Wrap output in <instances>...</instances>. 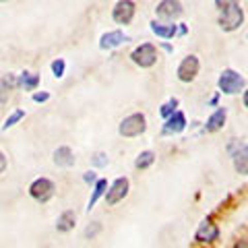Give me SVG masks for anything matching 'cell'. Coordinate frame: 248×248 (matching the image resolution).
I'll return each mask as SVG.
<instances>
[{"label": "cell", "instance_id": "cell-2", "mask_svg": "<svg viewBox=\"0 0 248 248\" xmlns=\"http://www.w3.org/2000/svg\"><path fill=\"white\" fill-rule=\"evenodd\" d=\"M145 130H147V120H145L143 114H130V116H126V118L120 122V126H118V133L122 137H126V139L143 135Z\"/></svg>", "mask_w": 248, "mask_h": 248}, {"label": "cell", "instance_id": "cell-5", "mask_svg": "<svg viewBox=\"0 0 248 248\" xmlns=\"http://www.w3.org/2000/svg\"><path fill=\"white\" fill-rule=\"evenodd\" d=\"M54 182L48 180V178H37V180L29 186V195L33 197L37 203H48V201L54 197Z\"/></svg>", "mask_w": 248, "mask_h": 248}, {"label": "cell", "instance_id": "cell-20", "mask_svg": "<svg viewBox=\"0 0 248 248\" xmlns=\"http://www.w3.org/2000/svg\"><path fill=\"white\" fill-rule=\"evenodd\" d=\"M153 161H155V153H153V151H143V153L137 157L135 166H137L139 170H147L149 166H153Z\"/></svg>", "mask_w": 248, "mask_h": 248}, {"label": "cell", "instance_id": "cell-11", "mask_svg": "<svg viewBox=\"0 0 248 248\" xmlns=\"http://www.w3.org/2000/svg\"><path fill=\"white\" fill-rule=\"evenodd\" d=\"M184 128H186V116L182 112H174L166 118V124H164V128H161V133L164 135H178V133H182Z\"/></svg>", "mask_w": 248, "mask_h": 248}, {"label": "cell", "instance_id": "cell-19", "mask_svg": "<svg viewBox=\"0 0 248 248\" xmlns=\"http://www.w3.org/2000/svg\"><path fill=\"white\" fill-rule=\"evenodd\" d=\"M106 188H108V182H106V180H95V188H93V195H91V199H89V205H87V209H89V211H91L93 207H95L97 199L104 195V192H106Z\"/></svg>", "mask_w": 248, "mask_h": 248}, {"label": "cell", "instance_id": "cell-22", "mask_svg": "<svg viewBox=\"0 0 248 248\" xmlns=\"http://www.w3.org/2000/svg\"><path fill=\"white\" fill-rule=\"evenodd\" d=\"M23 116H25V112H23V110H15L11 116H9V118H6L4 120V124H2V128L6 130V128H11V126H15V124H17L21 118H23Z\"/></svg>", "mask_w": 248, "mask_h": 248}, {"label": "cell", "instance_id": "cell-29", "mask_svg": "<svg viewBox=\"0 0 248 248\" xmlns=\"http://www.w3.org/2000/svg\"><path fill=\"white\" fill-rule=\"evenodd\" d=\"M4 170H6V157H4V153L0 151V174H2Z\"/></svg>", "mask_w": 248, "mask_h": 248}, {"label": "cell", "instance_id": "cell-7", "mask_svg": "<svg viewBox=\"0 0 248 248\" xmlns=\"http://www.w3.org/2000/svg\"><path fill=\"white\" fill-rule=\"evenodd\" d=\"M135 2L133 0H120V2H116L114 11H112V17L114 21L118 23V25H128L130 21L135 17Z\"/></svg>", "mask_w": 248, "mask_h": 248}, {"label": "cell", "instance_id": "cell-14", "mask_svg": "<svg viewBox=\"0 0 248 248\" xmlns=\"http://www.w3.org/2000/svg\"><path fill=\"white\" fill-rule=\"evenodd\" d=\"M226 118H228V112L223 110V108H219V110H215V112L207 118L205 130H209V133H215V130L223 128V124H226Z\"/></svg>", "mask_w": 248, "mask_h": 248}, {"label": "cell", "instance_id": "cell-12", "mask_svg": "<svg viewBox=\"0 0 248 248\" xmlns=\"http://www.w3.org/2000/svg\"><path fill=\"white\" fill-rule=\"evenodd\" d=\"M124 42H128V37L122 33V31H108V33L102 35V40H99V48L102 50H114V48H118L120 44Z\"/></svg>", "mask_w": 248, "mask_h": 248}, {"label": "cell", "instance_id": "cell-6", "mask_svg": "<svg viewBox=\"0 0 248 248\" xmlns=\"http://www.w3.org/2000/svg\"><path fill=\"white\" fill-rule=\"evenodd\" d=\"M128 186H130V184H128L126 178H116L110 188H106V190H108V192H106V205L112 207V205H116V203H120V201L128 195Z\"/></svg>", "mask_w": 248, "mask_h": 248}, {"label": "cell", "instance_id": "cell-1", "mask_svg": "<svg viewBox=\"0 0 248 248\" xmlns=\"http://www.w3.org/2000/svg\"><path fill=\"white\" fill-rule=\"evenodd\" d=\"M244 23V11L240 2L236 4H230L226 9H221V15H219V27L223 31H236L240 25Z\"/></svg>", "mask_w": 248, "mask_h": 248}, {"label": "cell", "instance_id": "cell-4", "mask_svg": "<svg viewBox=\"0 0 248 248\" xmlns=\"http://www.w3.org/2000/svg\"><path fill=\"white\" fill-rule=\"evenodd\" d=\"M130 58H133V62L137 66L149 68L157 62V48H155L153 44H141L133 54H130Z\"/></svg>", "mask_w": 248, "mask_h": 248}, {"label": "cell", "instance_id": "cell-25", "mask_svg": "<svg viewBox=\"0 0 248 248\" xmlns=\"http://www.w3.org/2000/svg\"><path fill=\"white\" fill-rule=\"evenodd\" d=\"M93 164H95V166H99V168H102V166H106V164H108V157H106V153H95V155H93Z\"/></svg>", "mask_w": 248, "mask_h": 248}, {"label": "cell", "instance_id": "cell-15", "mask_svg": "<svg viewBox=\"0 0 248 248\" xmlns=\"http://www.w3.org/2000/svg\"><path fill=\"white\" fill-rule=\"evenodd\" d=\"M151 31L157 37H164V40H172V37L178 33V25H174V23H157V21H153L151 23Z\"/></svg>", "mask_w": 248, "mask_h": 248}, {"label": "cell", "instance_id": "cell-18", "mask_svg": "<svg viewBox=\"0 0 248 248\" xmlns=\"http://www.w3.org/2000/svg\"><path fill=\"white\" fill-rule=\"evenodd\" d=\"M246 145H242V149L240 151H236L234 153V164H236V172L238 174H246V170H248V166H246Z\"/></svg>", "mask_w": 248, "mask_h": 248}, {"label": "cell", "instance_id": "cell-23", "mask_svg": "<svg viewBox=\"0 0 248 248\" xmlns=\"http://www.w3.org/2000/svg\"><path fill=\"white\" fill-rule=\"evenodd\" d=\"M64 71H66V62L62 60V58H58V60L52 62V73H54V77H56V79L64 77Z\"/></svg>", "mask_w": 248, "mask_h": 248}, {"label": "cell", "instance_id": "cell-9", "mask_svg": "<svg viewBox=\"0 0 248 248\" xmlns=\"http://www.w3.org/2000/svg\"><path fill=\"white\" fill-rule=\"evenodd\" d=\"M199 58L197 56H186L182 62H180V66H178V79H180L182 83H190V81H195V77L199 75Z\"/></svg>", "mask_w": 248, "mask_h": 248}, {"label": "cell", "instance_id": "cell-3", "mask_svg": "<svg viewBox=\"0 0 248 248\" xmlns=\"http://www.w3.org/2000/svg\"><path fill=\"white\" fill-rule=\"evenodd\" d=\"M219 89H221V93H226V95H234V93H240L244 89V77L240 75V73H236V71H232V68H226V71L221 73V77H219Z\"/></svg>", "mask_w": 248, "mask_h": 248}, {"label": "cell", "instance_id": "cell-16", "mask_svg": "<svg viewBox=\"0 0 248 248\" xmlns=\"http://www.w3.org/2000/svg\"><path fill=\"white\" fill-rule=\"evenodd\" d=\"M17 85H21L25 91H33V89H37V85H40V75H35V73H23V75H19Z\"/></svg>", "mask_w": 248, "mask_h": 248}, {"label": "cell", "instance_id": "cell-26", "mask_svg": "<svg viewBox=\"0 0 248 248\" xmlns=\"http://www.w3.org/2000/svg\"><path fill=\"white\" fill-rule=\"evenodd\" d=\"M238 2V0H215V6H217V9H226V6H230V4H236Z\"/></svg>", "mask_w": 248, "mask_h": 248}, {"label": "cell", "instance_id": "cell-8", "mask_svg": "<svg viewBox=\"0 0 248 248\" xmlns=\"http://www.w3.org/2000/svg\"><path fill=\"white\" fill-rule=\"evenodd\" d=\"M155 15L159 19H166V21H174L182 15V4L180 0H161V2L155 6Z\"/></svg>", "mask_w": 248, "mask_h": 248}, {"label": "cell", "instance_id": "cell-21", "mask_svg": "<svg viewBox=\"0 0 248 248\" xmlns=\"http://www.w3.org/2000/svg\"><path fill=\"white\" fill-rule=\"evenodd\" d=\"M176 108H178V99L176 97H172V99H168V102L161 106V110H159V114L164 116V118H168L170 114H174L176 112Z\"/></svg>", "mask_w": 248, "mask_h": 248}, {"label": "cell", "instance_id": "cell-24", "mask_svg": "<svg viewBox=\"0 0 248 248\" xmlns=\"http://www.w3.org/2000/svg\"><path fill=\"white\" fill-rule=\"evenodd\" d=\"M11 95V87L4 83V79H0V104H4Z\"/></svg>", "mask_w": 248, "mask_h": 248}, {"label": "cell", "instance_id": "cell-17", "mask_svg": "<svg viewBox=\"0 0 248 248\" xmlns=\"http://www.w3.org/2000/svg\"><path fill=\"white\" fill-rule=\"evenodd\" d=\"M75 223H77V215L73 211H64L58 217L56 228H58V232H71L75 228Z\"/></svg>", "mask_w": 248, "mask_h": 248}, {"label": "cell", "instance_id": "cell-10", "mask_svg": "<svg viewBox=\"0 0 248 248\" xmlns=\"http://www.w3.org/2000/svg\"><path fill=\"white\" fill-rule=\"evenodd\" d=\"M195 240L199 244H213V242L219 240V228H217L215 223H211V221H203L199 226V230H197Z\"/></svg>", "mask_w": 248, "mask_h": 248}, {"label": "cell", "instance_id": "cell-28", "mask_svg": "<svg viewBox=\"0 0 248 248\" xmlns=\"http://www.w3.org/2000/svg\"><path fill=\"white\" fill-rule=\"evenodd\" d=\"M97 232H99V226L95 223V226H93V228H91V226L87 228V232H85V236H87V238H93V236L97 234Z\"/></svg>", "mask_w": 248, "mask_h": 248}, {"label": "cell", "instance_id": "cell-13", "mask_svg": "<svg viewBox=\"0 0 248 248\" xmlns=\"http://www.w3.org/2000/svg\"><path fill=\"white\" fill-rule=\"evenodd\" d=\"M54 164L58 168H71L75 164V155L71 151V147H58L54 151Z\"/></svg>", "mask_w": 248, "mask_h": 248}, {"label": "cell", "instance_id": "cell-27", "mask_svg": "<svg viewBox=\"0 0 248 248\" xmlns=\"http://www.w3.org/2000/svg\"><path fill=\"white\" fill-rule=\"evenodd\" d=\"M48 99H50V93H35V95H33V102H37V104H42V102H48Z\"/></svg>", "mask_w": 248, "mask_h": 248}, {"label": "cell", "instance_id": "cell-31", "mask_svg": "<svg viewBox=\"0 0 248 248\" xmlns=\"http://www.w3.org/2000/svg\"><path fill=\"white\" fill-rule=\"evenodd\" d=\"M0 2H4V0H0Z\"/></svg>", "mask_w": 248, "mask_h": 248}, {"label": "cell", "instance_id": "cell-30", "mask_svg": "<svg viewBox=\"0 0 248 248\" xmlns=\"http://www.w3.org/2000/svg\"><path fill=\"white\" fill-rule=\"evenodd\" d=\"M85 180H87V182H95V174L87 172V174H85Z\"/></svg>", "mask_w": 248, "mask_h": 248}]
</instances>
